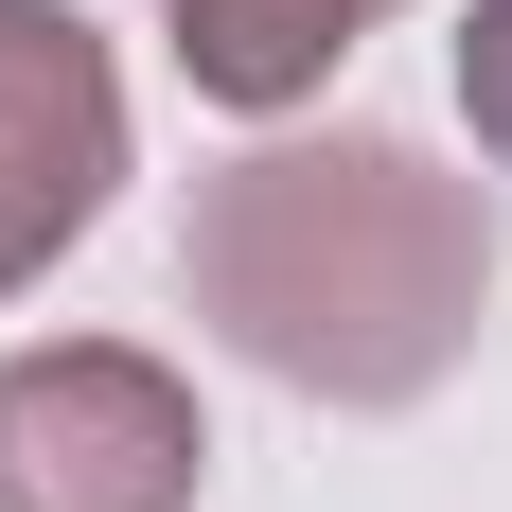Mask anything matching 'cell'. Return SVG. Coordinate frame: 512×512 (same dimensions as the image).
Segmentation results:
<instances>
[{"mask_svg":"<svg viewBox=\"0 0 512 512\" xmlns=\"http://www.w3.org/2000/svg\"><path fill=\"white\" fill-rule=\"evenodd\" d=\"M177 301H195L248 371L318 389V407H424V389L477 354L495 212H477V177H442V159L389 142V124L248 142L230 177H195V212H177Z\"/></svg>","mask_w":512,"mask_h":512,"instance_id":"obj_1","label":"cell"},{"mask_svg":"<svg viewBox=\"0 0 512 512\" xmlns=\"http://www.w3.org/2000/svg\"><path fill=\"white\" fill-rule=\"evenodd\" d=\"M212 424L195 389L124 336H53L0 354V512H195Z\"/></svg>","mask_w":512,"mask_h":512,"instance_id":"obj_2","label":"cell"},{"mask_svg":"<svg viewBox=\"0 0 512 512\" xmlns=\"http://www.w3.org/2000/svg\"><path fill=\"white\" fill-rule=\"evenodd\" d=\"M106 177H124V71L71 0H0V301L89 248Z\"/></svg>","mask_w":512,"mask_h":512,"instance_id":"obj_3","label":"cell"},{"mask_svg":"<svg viewBox=\"0 0 512 512\" xmlns=\"http://www.w3.org/2000/svg\"><path fill=\"white\" fill-rule=\"evenodd\" d=\"M159 18H177V71H195L212 106L283 124V106L336 89V53H354L371 18H407V0H159Z\"/></svg>","mask_w":512,"mask_h":512,"instance_id":"obj_4","label":"cell"},{"mask_svg":"<svg viewBox=\"0 0 512 512\" xmlns=\"http://www.w3.org/2000/svg\"><path fill=\"white\" fill-rule=\"evenodd\" d=\"M460 106H477V142L512 159V0H477V18H460Z\"/></svg>","mask_w":512,"mask_h":512,"instance_id":"obj_5","label":"cell"}]
</instances>
